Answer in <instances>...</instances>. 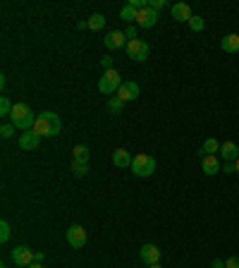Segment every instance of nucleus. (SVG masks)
Instances as JSON below:
<instances>
[{
    "instance_id": "nucleus-17",
    "label": "nucleus",
    "mask_w": 239,
    "mask_h": 268,
    "mask_svg": "<svg viewBox=\"0 0 239 268\" xmlns=\"http://www.w3.org/2000/svg\"><path fill=\"white\" fill-rule=\"evenodd\" d=\"M198 153H201V158L215 156V153H220V141L218 139H206L204 144H201V149H198Z\"/></svg>"
},
{
    "instance_id": "nucleus-33",
    "label": "nucleus",
    "mask_w": 239,
    "mask_h": 268,
    "mask_svg": "<svg viewBox=\"0 0 239 268\" xmlns=\"http://www.w3.org/2000/svg\"><path fill=\"white\" fill-rule=\"evenodd\" d=\"M211 268H225V261H223V259H213Z\"/></svg>"
},
{
    "instance_id": "nucleus-27",
    "label": "nucleus",
    "mask_w": 239,
    "mask_h": 268,
    "mask_svg": "<svg viewBox=\"0 0 239 268\" xmlns=\"http://www.w3.org/2000/svg\"><path fill=\"white\" fill-rule=\"evenodd\" d=\"M12 134H14V124L12 122H5L3 127H0V137L3 139H10Z\"/></svg>"
},
{
    "instance_id": "nucleus-24",
    "label": "nucleus",
    "mask_w": 239,
    "mask_h": 268,
    "mask_svg": "<svg viewBox=\"0 0 239 268\" xmlns=\"http://www.w3.org/2000/svg\"><path fill=\"white\" fill-rule=\"evenodd\" d=\"M12 108H14V103L10 101V98H7V96H0V115H3V117H10Z\"/></svg>"
},
{
    "instance_id": "nucleus-2",
    "label": "nucleus",
    "mask_w": 239,
    "mask_h": 268,
    "mask_svg": "<svg viewBox=\"0 0 239 268\" xmlns=\"http://www.w3.org/2000/svg\"><path fill=\"white\" fill-rule=\"evenodd\" d=\"M10 122L17 127V130H34V122H36V117H34V110L29 108L27 103H14L12 113H10Z\"/></svg>"
},
{
    "instance_id": "nucleus-35",
    "label": "nucleus",
    "mask_w": 239,
    "mask_h": 268,
    "mask_svg": "<svg viewBox=\"0 0 239 268\" xmlns=\"http://www.w3.org/2000/svg\"><path fill=\"white\" fill-rule=\"evenodd\" d=\"M29 268H43V266H41V263H31V266H29Z\"/></svg>"
},
{
    "instance_id": "nucleus-36",
    "label": "nucleus",
    "mask_w": 239,
    "mask_h": 268,
    "mask_svg": "<svg viewBox=\"0 0 239 268\" xmlns=\"http://www.w3.org/2000/svg\"><path fill=\"white\" fill-rule=\"evenodd\" d=\"M149 268H163V266H160V263H151Z\"/></svg>"
},
{
    "instance_id": "nucleus-11",
    "label": "nucleus",
    "mask_w": 239,
    "mask_h": 268,
    "mask_svg": "<svg viewBox=\"0 0 239 268\" xmlns=\"http://www.w3.org/2000/svg\"><path fill=\"white\" fill-rule=\"evenodd\" d=\"M39 144H41V137L34 130H27L24 134H20V149H24V151H34Z\"/></svg>"
},
{
    "instance_id": "nucleus-16",
    "label": "nucleus",
    "mask_w": 239,
    "mask_h": 268,
    "mask_svg": "<svg viewBox=\"0 0 239 268\" xmlns=\"http://www.w3.org/2000/svg\"><path fill=\"white\" fill-rule=\"evenodd\" d=\"M201 168H204L206 175H218V172L223 170L218 156H206V158H201Z\"/></svg>"
},
{
    "instance_id": "nucleus-28",
    "label": "nucleus",
    "mask_w": 239,
    "mask_h": 268,
    "mask_svg": "<svg viewBox=\"0 0 239 268\" xmlns=\"http://www.w3.org/2000/svg\"><path fill=\"white\" fill-rule=\"evenodd\" d=\"M124 36H127L130 41H134V39H137V27H132V24H130V27L124 29Z\"/></svg>"
},
{
    "instance_id": "nucleus-7",
    "label": "nucleus",
    "mask_w": 239,
    "mask_h": 268,
    "mask_svg": "<svg viewBox=\"0 0 239 268\" xmlns=\"http://www.w3.org/2000/svg\"><path fill=\"white\" fill-rule=\"evenodd\" d=\"M67 242L72 249H82L86 244V230L82 225H69L67 227Z\"/></svg>"
},
{
    "instance_id": "nucleus-18",
    "label": "nucleus",
    "mask_w": 239,
    "mask_h": 268,
    "mask_svg": "<svg viewBox=\"0 0 239 268\" xmlns=\"http://www.w3.org/2000/svg\"><path fill=\"white\" fill-rule=\"evenodd\" d=\"M220 48L225 50V53H239V34H227L220 41Z\"/></svg>"
},
{
    "instance_id": "nucleus-25",
    "label": "nucleus",
    "mask_w": 239,
    "mask_h": 268,
    "mask_svg": "<svg viewBox=\"0 0 239 268\" xmlns=\"http://www.w3.org/2000/svg\"><path fill=\"white\" fill-rule=\"evenodd\" d=\"M189 29H191V31H204V29H206V20H204V17H198V14H194V17L189 20Z\"/></svg>"
},
{
    "instance_id": "nucleus-5",
    "label": "nucleus",
    "mask_w": 239,
    "mask_h": 268,
    "mask_svg": "<svg viewBox=\"0 0 239 268\" xmlns=\"http://www.w3.org/2000/svg\"><path fill=\"white\" fill-rule=\"evenodd\" d=\"M127 55H130L132 60H137V62H143V60H149V53H151V48H149V43L146 41H141V39H134V41H130L127 43Z\"/></svg>"
},
{
    "instance_id": "nucleus-15",
    "label": "nucleus",
    "mask_w": 239,
    "mask_h": 268,
    "mask_svg": "<svg viewBox=\"0 0 239 268\" xmlns=\"http://www.w3.org/2000/svg\"><path fill=\"white\" fill-rule=\"evenodd\" d=\"M132 160H134V156H130L127 149H117L113 153V165L115 168H132Z\"/></svg>"
},
{
    "instance_id": "nucleus-34",
    "label": "nucleus",
    "mask_w": 239,
    "mask_h": 268,
    "mask_svg": "<svg viewBox=\"0 0 239 268\" xmlns=\"http://www.w3.org/2000/svg\"><path fill=\"white\" fill-rule=\"evenodd\" d=\"M43 259H46V256H43V252H36V254H34V263H41Z\"/></svg>"
},
{
    "instance_id": "nucleus-8",
    "label": "nucleus",
    "mask_w": 239,
    "mask_h": 268,
    "mask_svg": "<svg viewBox=\"0 0 239 268\" xmlns=\"http://www.w3.org/2000/svg\"><path fill=\"white\" fill-rule=\"evenodd\" d=\"M103 43H105V48H110V50H117V48H127V36H124V31H110L105 39H103Z\"/></svg>"
},
{
    "instance_id": "nucleus-32",
    "label": "nucleus",
    "mask_w": 239,
    "mask_h": 268,
    "mask_svg": "<svg viewBox=\"0 0 239 268\" xmlns=\"http://www.w3.org/2000/svg\"><path fill=\"white\" fill-rule=\"evenodd\" d=\"M223 172H225V175H230V172H237V165H234V163H225V165H223Z\"/></svg>"
},
{
    "instance_id": "nucleus-31",
    "label": "nucleus",
    "mask_w": 239,
    "mask_h": 268,
    "mask_svg": "<svg viewBox=\"0 0 239 268\" xmlns=\"http://www.w3.org/2000/svg\"><path fill=\"white\" fill-rule=\"evenodd\" d=\"M113 62H115V58H110V55H105V58L101 60V65H103L105 69H113Z\"/></svg>"
},
{
    "instance_id": "nucleus-3",
    "label": "nucleus",
    "mask_w": 239,
    "mask_h": 268,
    "mask_svg": "<svg viewBox=\"0 0 239 268\" xmlns=\"http://www.w3.org/2000/svg\"><path fill=\"white\" fill-rule=\"evenodd\" d=\"M122 77L117 69H105V75L98 79V91H101L103 96H115L120 86H122Z\"/></svg>"
},
{
    "instance_id": "nucleus-37",
    "label": "nucleus",
    "mask_w": 239,
    "mask_h": 268,
    "mask_svg": "<svg viewBox=\"0 0 239 268\" xmlns=\"http://www.w3.org/2000/svg\"><path fill=\"white\" fill-rule=\"evenodd\" d=\"M234 165H237V175H239V158H237V160H234Z\"/></svg>"
},
{
    "instance_id": "nucleus-13",
    "label": "nucleus",
    "mask_w": 239,
    "mask_h": 268,
    "mask_svg": "<svg viewBox=\"0 0 239 268\" xmlns=\"http://www.w3.org/2000/svg\"><path fill=\"white\" fill-rule=\"evenodd\" d=\"M115 96L122 98L124 103H127V101H134V98H139V84L137 82H124Z\"/></svg>"
},
{
    "instance_id": "nucleus-29",
    "label": "nucleus",
    "mask_w": 239,
    "mask_h": 268,
    "mask_svg": "<svg viewBox=\"0 0 239 268\" xmlns=\"http://www.w3.org/2000/svg\"><path fill=\"white\" fill-rule=\"evenodd\" d=\"M149 7H151V10H156V12H158L160 7H165V0H149Z\"/></svg>"
},
{
    "instance_id": "nucleus-14",
    "label": "nucleus",
    "mask_w": 239,
    "mask_h": 268,
    "mask_svg": "<svg viewBox=\"0 0 239 268\" xmlns=\"http://www.w3.org/2000/svg\"><path fill=\"white\" fill-rule=\"evenodd\" d=\"M220 156L225 158V163H234L239 158V146L234 141H225V144H220Z\"/></svg>"
},
{
    "instance_id": "nucleus-22",
    "label": "nucleus",
    "mask_w": 239,
    "mask_h": 268,
    "mask_svg": "<svg viewBox=\"0 0 239 268\" xmlns=\"http://www.w3.org/2000/svg\"><path fill=\"white\" fill-rule=\"evenodd\" d=\"M108 110H110V113H115V115H117V113H122V110H124V101H122V98H117V96H110L108 98Z\"/></svg>"
},
{
    "instance_id": "nucleus-19",
    "label": "nucleus",
    "mask_w": 239,
    "mask_h": 268,
    "mask_svg": "<svg viewBox=\"0 0 239 268\" xmlns=\"http://www.w3.org/2000/svg\"><path fill=\"white\" fill-rule=\"evenodd\" d=\"M72 158H75V160H86V163H89V158H91V151H89V146H84V144H77L75 149H72Z\"/></svg>"
},
{
    "instance_id": "nucleus-6",
    "label": "nucleus",
    "mask_w": 239,
    "mask_h": 268,
    "mask_svg": "<svg viewBox=\"0 0 239 268\" xmlns=\"http://www.w3.org/2000/svg\"><path fill=\"white\" fill-rule=\"evenodd\" d=\"M34 249H29V247H24V244H20V247H14L12 249V261L17 263V266H22V268H29L31 263H34Z\"/></svg>"
},
{
    "instance_id": "nucleus-20",
    "label": "nucleus",
    "mask_w": 239,
    "mask_h": 268,
    "mask_svg": "<svg viewBox=\"0 0 239 268\" xmlns=\"http://www.w3.org/2000/svg\"><path fill=\"white\" fill-rule=\"evenodd\" d=\"M69 168H72V172H75L77 177H84V175L89 172V163H86V160H75L72 158V165H69Z\"/></svg>"
},
{
    "instance_id": "nucleus-9",
    "label": "nucleus",
    "mask_w": 239,
    "mask_h": 268,
    "mask_svg": "<svg viewBox=\"0 0 239 268\" xmlns=\"http://www.w3.org/2000/svg\"><path fill=\"white\" fill-rule=\"evenodd\" d=\"M141 29H151V27H156V22H158V12L156 10H151V7H146V10H139L137 12V20H134Z\"/></svg>"
},
{
    "instance_id": "nucleus-26",
    "label": "nucleus",
    "mask_w": 239,
    "mask_h": 268,
    "mask_svg": "<svg viewBox=\"0 0 239 268\" xmlns=\"http://www.w3.org/2000/svg\"><path fill=\"white\" fill-rule=\"evenodd\" d=\"M7 240H10V223H7V220H3V223H0V242L5 244Z\"/></svg>"
},
{
    "instance_id": "nucleus-12",
    "label": "nucleus",
    "mask_w": 239,
    "mask_h": 268,
    "mask_svg": "<svg viewBox=\"0 0 239 268\" xmlns=\"http://www.w3.org/2000/svg\"><path fill=\"white\" fill-rule=\"evenodd\" d=\"M170 12H172V20L187 22V24H189V20L194 17V12H191V7L187 5V3H175V5L170 7Z\"/></svg>"
},
{
    "instance_id": "nucleus-10",
    "label": "nucleus",
    "mask_w": 239,
    "mask_h": 268,
    "mask_svg": "<svg viewBox=\"0 0 239 268\" xmlns=\"http://www.w3.org/2000/svg\"><path fill=\"white\" fill-rule=\"evenodd\" d=\"M139 256H141V261L146 263V266H151V263L160 261V249H158L156 244H143V247L139 249Z\"/></svg>"
},
{
    "instance_id": "nucleus-21",
    "label": "nucleus",
    "mask_w": 239,
    "mask_h": 268,
    "mask_svg": "<svg viewBox=\"0 0 239 268\" xmlns=\"http://www.w3.org/2000/svg\"><path fill=\"white\" fill-rule=\"evenodd\" d=\"M103 27H105V17L98 14V12L91 14V17H89V29H91V31H98V29H103Z\"/></svg>"
},
{
    "instance_id": "nucleus-23",
    "label": "nucleus",
    "mask_w": 239,
    "mask_h": 268,
    "mask_svg": "<svg viewBox=\"0 0 239 268\" xmlns=\"http://www.w3.org/2000/svg\"><path fill=\"white\" fill-rule=\"evenodd\" d=\"M137 12L139 10L134 5H124L122 10H120V17H122L124 22H132V20H137Z\"/></svg>"
},
{
    "instance_id": "nucleus-1",
    "label": "nucleus",
    "mask_w": 239,
    "mask_h": 268,
    "mask_svg": "<svg viewBox=\"0 0 239 268\" xmlns=\"http://www.w3.org/2000/svg\"><path fill=\"white\" fill-rule=\"evenodd\" d=\"M62 130V122H60V117L55 115V113H50V110H43V113H39L36 115V122H34V132L39 134V137H48V139H53L58 137Z\"/></svg>"
},
{
    "instance_id": "nucleus-4",
    "label": "nucleus",
    "mask_w": 239,
    "mask_h": 268,
    "mask_svg": "<svg viewBox=\"0 0 239 268\" xmlns=\"http://www.w3.org/2000/svg\"><path fill=\"white\" fill-rule=\"evenodd\" d=\"M132 172L137 177H151L156 172V158L149 156V153H137L134 160H132Z\"/></svg>"
},
{
    "instance_id": "nucleus-30",
    "label": "nucleus",
    "mask_w": 239,
    "mask_h": 268,
    "mask_svg": "<svg viewBox=\"0 0 239 268\" xmlns=\"http://www.w3.org/2000/svg\"><path fill=\"white\" fill-rule=\"evenodd\" d=\"M225 268H239V256H230L225 261Z\"/></svg>"
}]
</instances>
